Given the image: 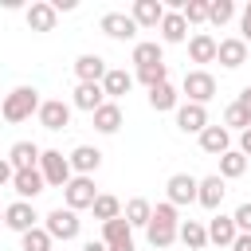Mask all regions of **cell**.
Masks as SVG:
<instances>
[{"label":"cell","mask_w":251,"mask_h":251,"mask_svg":"<svg viewBox=\"0 0 251 251\" xmlns=\"http://www.w3.org/2000/svg\"><path fill=\"white\" fill-rule=\"evenodd\" d=\"M0 220H4V208H0Z\"/></svg>","instance_id":"7dc6e473"},{"label":"cell","mask_w":251,"mask_h":251,"mask_svg":"<svg viewBox=\"0 0 251 251\" xmlns=\"http://www.w3.org/2000/svg\"><path fill=\"white\" fill-rule=\"evenodd\" d=\"M39 173H43V180H47L51 188H67V184L75 180L71 157H63L59 149H43V157H39Z\"/></svg>","instance_id":"3957f363"},{"label":"cell","mask_w":251,"mask_h":251,"mask_svg":"<svg viewBox=\"0 0 251 251\" xmlns=\"http://www.w3.org/2000/svg\"><path fill=\"white\" fill-rule=\"evenodd\" d=\"M180 90L188 94V102H196V106H208V102L216 98V78H212L204 67H196V71H188V75H184Z\"/></svg>","instance_id":"5b68a950"},{"label":"cell","mask_w":251,"mask_h":251,"mask_svg":"<svg viewBox=\"0 0 251 251\" xmlns=\"http://www.w3.org/2000/svg\"><path fill=\"white\" fill-rule=\"evenodd\" d=\"M216 59H220V67L235 71V67H243V63H247V43H243L239 35H231V39H220V47H216Z\"/></svg>","instance_id":"4fadbf2b"},{"label":"cell","mask_w":251,"mask_h":251,"mask_svg":"<svg viewBox=\"0 0 251 251\" xmlns=\"http://www.w3.org/2000/svg\"><path fill=\"white\" fill-rule=\"evenodd\" d=\"M161 39H165V43H184V39H188V24H184L180 12H165V20H161Z\"/></svg>","instance_id":"d4e9b609"},{"label":"cell","mask_w":251,"mask_h":251,"mask_svg":"<svg viewBox=\"0 0 251 251\" xmlns=\"http://www.w3.org/2000/svg\"><path fill=\"white\" fill-rule=\"evenodd\" d=\"M165 188H169V204H176V208H180V204H196L200 180H196V176H188V173H173Z\"/></svg>","instance_id":"52a82bcc"},{"label":"cell","mask_w":251,"mask_h":251,"mask_svg":"<svg viewBox=\"0 0 251 251\" xmlns=\"http://www.w3.org/2000/svg\"><path fill=\"white\" fill-rule=\"evenodd\" d=\"M239 39L243 43H251V4L243 8V16H239Z\"/></svg>","instance_id":"ab89813d"},{"label":"cell","mask_w":251,"mask_h":251,"mask_svg":"<svg viewBox=\"0 0 251 251\" xmlns=\"http://www.w3.org/2000/svg\"><path fill=\"white\" fill-rule=\"evenodd\" d=\"M129 86H133V75H129V71H106V78H102V90H106V102H114V98H122V94H129Z\"/></svg>","instance_id":"484cf974"},{"label":"cell","mask_w":251,"mask_h":251,"mask_svg":"<svg viewBox=\"0 0 251 251\" xmlns=\"http://www.w3.org/2000/svg\"><path fill=\"white\" fill-rule=\"evenodd\" d=\"M82 251H110V247H106L102 239H86V243H82Z\"/></svg>","instance_id":"f6af8a7d"},{"label":"cell","mask_w":251,"mask_h":251,"mask_svg":"<svg viewBox=\"0 0 251 251\" xmlns=\"http://www.w3.org/2000/svg\"><path fill=\"white\" fill-rule=\"evenodd\" d=\"M106 71H110V67H106L102 55H90V51H86V55L75 59V75H78V82H102Z\"/></svg>","instance_id":"2e32d148"},{"label":"cell","mask_w":251,"mask_h":251,"mask_svg":"<svg viewBox=\"0 0 251 251\" xmlns=\"http://www.w3.org/2000/svg\"><path fill=\"white\" fill-rule=\"evenodd\" d=\"M231 220H235V227H239L243 235H251V200H247V204H239Z\"/></svg>","instance_id":"f35d334b"},{"label":"cell","mask_w":251,"mask_h":251,"mask_svg":"<svg viewBox=\"0 0 251 251\" xmlns=\"http://www.w3.org/2000/svg\"><path fill=\"white\" fill-rule=\"evenodd\" d=\"M176 239H180V243H184L188 251H200V247L208 243V227H204L200 220H184V224H180V235H176Z\"/></svg>","instance_id":"83f0119b"},{"label":"cell","mask_w":251,"mask_h":251,"mask_svg":"<svg viewBox=\"0 0 251 251\" xmlns=\"http://www.w3.org/2000/svg\"><path fill=\"white\" fill-rule=\"evenodd\" d=\"M35 118H39L43 129H63V126H71V106H67L63 98H47Z\"/></svg>","instance_id":"9c48e42d"},{"label":"cell","mask_w":251,"mask_h":251,"mask_svg":"<svg viewBox=\"0 0 251 251\" xmlns=\"http://www.w3.org/2000/svg\"><path fill=\"white\" fill-rule=\"evenodd\" d=\"M216 47H220V43H216L208 31H196V35L188 39V59H192V63H216Z\"/></svg>","instance_id":"603a6c76"},{"label":"cell","mask_w":251,"mask_h":251,"mask_svg":"<svg viewBox=\"0 0 251 251\" xmlns=\"http://www.w3.org/2000/svg\"><path fill=\"white\" fill-rule=\"evenodd\" d=\"M12 188H16V196H20V200H35V196L47 188V180H43V173H39V169H20V173L12 176Z\"/></svg>","instance_id":"7c38bea8"},{"label":"cell","mask_w":251,"mask_h":251,"mask_svg":"<svg viewBox=\"0 0 251 251\" xmlns=\"http://www.w3.org/2000/svg\"><path fill=\"white\" fill-rule=\"evenodd\" d=\"M180 16H184V24H208V0H184Z\"/></svg>","instance_id":"d590c367"},{"label":"cell","mask_w":251,"mask_h":251,"mask_svg":"<svg viewBox=\"0 0 251 251\" xmlns=\"http://www.w3.org/2000/svg\"><path fill=\"white\" fill-rule=\"evenodd\" d=\"M98 27H102L110 39H133V35H137L133 16H126V12H106V16L98 20Z\"/></svg>","instance_id":"8fae6325"},{"label":"cell","mask_w":251,"mask_h":251,"mask_svg":"<svg viewBox=\"0 0 251 251\" xmlns=\"http://www.w3.org/2000/svg\"><path fill=\"white\" fill-rule=\"evenodd\" d=\"M75 106L86 110V114H94L98 106H106V90H102V82H78V86H75Z\"/></svg>","instance_id":"e0dca14e"},{"label":"cell","mask_w":251,"mask_h":251,"mask_svg":"<svg viewBox=\"0 0 251 251\" xmlns=\"http://www.w3.org/2000/svg\"><path fill=\"white\" fill-rule=\"evenodd\" d=\"M51 243H55V239H51L43 227H31L27 235H20V247H24V251H51Z\"/></svg>","instance_id":"836d02e7"},{"label":"cell","mask_w":251,"mask_h":251,"mask_svg":"<svg viewBox=\"0 0 251 251\" xmlns=\"http://www.w3.org/2000/svg\"><path fill=\"white\" fill-rule=\"evenodd\" d=\"M94 220H102V224H110V220H118L122 216V200L118 196H110V192H98V200H94Z\"/></svg>","instance_id":"4dcf8cb0"},{"label":"cell","mask_w":251,"mask_h":251,"mask_svg":"<svg viewBox=\"0 0 251 251\" xmlns=\"http://www.w3.org/2000/svg\"><path fill=\"white\" fill-rule=\"evenodd\" d=\"M224 192H227V184H224V176L216 173V176H204L200 180V192H196V204H204V208H220L224 204Z\"/></svg>","instance_id":"ac0fdd59"},{"label":"cell","mask_w":251,"mask_h":251,"mask_svg":"<svg viewBox=\"0 0 251 251\" xmlns=\"http://www.w3.org/2000/svg\"><path fill=\"white\" fill-rule=\"evenodd\" d=\"M235 235H239V227H235V220H231V216H212V220H208V239H212V243L231 247V243H235Z\"/></svg>","instance_id":"7402d4cb"},{"label":"cell","mask_w":251,"mask_h":251,"mask_svg":"<svg viewBox=\"0 0 251 251\" xmlns=\"http://www.w3.org/2000/svg\"><path fill=\"white\" fill-rule=\"evenodd\" d=\"M231 251H251V235H243V231H239V235H235V243H231Z\"/></svg>","instance_id":"7bdbcfd3"},{"label":"cell","mask_w":251,"mask_h":251,"mask_svg":"<svg viewBox=\"0 0 251 251\" xmlns=\"http://www.w3.org/2000/svg\"><path fill=\"white\" fill-rule=\"evenodd\" d=\"M149 106L161 114V110H176V90L169 86V82H161V86H153L149 90Z\"/></svg>","instance_id":"d6a6232c"},{"label":"cell","mask_w":251,"mask_h":251,"mask_svg":"<svg viewBox=\"0 0 251 251\" xmlns=\"http://www.w3.org/2000/svg\"><path fill=\"white\" fill-rule=\"evenodd\" d=\"M133 63H137V71H141V67H153V63H165L161 43H157V39H141V43H133Z\"/></svg>","instance_id":"f1b7e54d"},{"label":"cell","mask_w":251,"mask_h":251,"mask_svg":"<svg viewBox=\"0 0 251 251\" xmlns=\"http://www.w3.org/2000/svg\"><path fill=\"white\" fill-rule=\"evenodd\" d=\"M145 235H149V243L153 247H173L176 243V235H180V220H176V204H157L153 208V220H149V227H145Z\"/></svg>","instance_id":"6da1fadb"},{"label":"cell","mask_w":251,"mask_h":251,"mask_svg":"<svg viewBox=\"0 0 251 251\" xmlns=\"http://www.w3.org/2000/svg\"><path fill=\"white\" fill-rule=\"evenodd\" d=\"M126 239H133V227H129V220H126V216H118V220L102 224V243H106V247L126 243Z\"/></svg>","instance_id":"f546056e"},{"label":"cell","mask_w":251,"mask_h":251,"mask_svg":"<svg viewBox=\"0 0 251 251\" xmlns=\"http://www.w3.org/2000/svg\"><path fill=\"white\" fill-rule=\"evenodd\" d=\"M90 118H94V129H98V133H118V129H122V106H118V102L98 106Z\"/></svg>","instance_id":"cb8c5ba5"},{"label":"cell","mask_w":251,"mask_h":251,"mask_svg":"<svg viewBox=\"0 0 251 251\" xmlns=\"http://www.w3.org/2000/svg\"><path fill=\"white\" fill-rule=\"evenodd\" d=\"M231 16H235V4H231V0H212V4H208V24L224 27Z\"/></svg>","instance_id":"e575fe53"},{"label":"cell","mask_w":251,"mask_h":251,"mask_svg":"<svg viewBox=\"0 0 251 251\" xmlns=\"http://www.w3.org/2000/svg\"><path fill=\"white\" fill-rule=\"evenodd\" d=\"M243 173H247V157H243L239 149H227V153L220 157V176L231 180V176H243Z\"/></svg>","instance_id":"1f68e13d"},{"label":"cell","mask_w":251,"mask_h":251,"mask_svg":"<svg viewBox=\"0 0 251 251\" xmlns=\"http://www.w3.org/2000/svg\"><path fill=\"white\" fill-rule=\"evenodd\" d=\"M129 16H133L137 27H161V20H165V4H157V0H133Z\"/></svg>","instance_id":"9a60e30c"},{"label":"cell","mask_w":251,"mask_h":251,"mask_svg":"<svg viewBox=\"0 0 251 251\" xmlns=\"http://www.w3.org/2000/svg\"><path fill=\"white\" fill-rule=\"evenodd\" d=\"M235 106H239V110H243V114L251 118V86H243V90H239V98H235Z\"/></svg>","instance_id":"60d3db41"},{"label":"cell","mask_w":251,"mask_h":251,"mask_svg":"<svg viewBox=\"0 0 251 251\" xmlns=\"http://www.w3.org/2000/svg\"><path fill=\"white\" fill-rule=\"evenodd\" d=\"M176 129H180V133H204V129H208V110L196 106V102L176 106Z\"/></svg>","instance_id":"30bf717a"},{"label":"cell","mask_w":251,"mask_h":251,"mask_svg":"<svg viewBox=\"0 0 251 251\" xmlns=\"http://www.w3.org/2000/svg\"><path fill=\"white\" fill-rule=\"evenodd\" d=\"M39 157H43V149L35 145V141H16L12 149H8V165L20 173V169H39Z\"/></svg>","instance_id":"5bb4252c"},{"label":"cell","mask_w":251,"mask_h":251,"mask_svg":"<svg viewBox=\"0 0 251 251\" xmlns=\"http://www.w3.org/2000/svg\"><path fill=\"white\" fill-rule=\"evenodd\" d=\"M39 90L35 86H16L4 102H0V118L4 122H27L31 114H39Z\"/></svg>","instance_id":"7a4b0ae2"},{"label":"cell","mask_w":251,"mask_h":251,"mask_svg":"<svg viewBox=\"0 0 251 251\" xmlns=\"http://www.w3.org/2000/svg\"><path fill=\"white\" fill-rule=\"evenodd\" d=\"M122 216L129 220V227H149V220H153V204H149L145 196H133V200L126 204Z\"/></svg>","instance_id":"4316f807"},{"label":"cell","mask_w":251,"mask_h":251,"mask_svg":"<svg viewBox=\"0 0 251 251\" xmlns=\"http://www.w3.org/2000/svg\"><path fill=\"white\" fill-rule=\"evenodd\" d=\"M55 20H59V12H55L47 0H35V4L27 8V27H31V31H55Z\"/></svg>","instance_id":"d6986e66"},{"label":"cell","mask_w":251,"mask_h":251,"mask_svg":"<svg viewBox=\"0 0 251 251\" xmlns=\"http://www.w3.org/2000/svg\"><path fill=\"white\" fill-rule=\"evenodd\" d=\"M98 165H102V153H98L94 145H75V153H71V169H75L78 176L98 173Z\"/></svg>","instance_id":"44dd1931"},{"label":"cell","mask_w":251,"mask_h":251,"mask_svg":"<svg viewBox=\"0 0 251 251\" xmlns=\"http://www.w3.org/2000/svg\"><path fill=\"white\" fill-rule=\"evenodd\" d=\"M63 200H67V208H71V212L94 208V200H98V192H94V180H90V176H75V180L63 188Z\"/></svg>","instance_id":"8992f818"},{"label":"cell","mask_w":251,"mask_h":251,"mask_svg":"<svg viewBox=\"0 0 251 251\" xmlns=\"http://www.w3.org/2000/svg\"><path fill=\"white\" fill-rule=\"evenodd\" d=\"M239 153H243V157H251V129H243V133H239Z\"/></svg>","instance_id":"ee69618b"},{"label":"cell","mask_w":251,"mask_h":251,"mask_svg":"<svg viewBox=\"0 0 251 251\" xmlns=\"http://www.w3.org/2000/svg\"><path fill=\"white\" fill-rule=\"evenodd\" d=\"M224 129H227V133H231V129H239V133H243V129H251V118L231 102V106L224 110Z\"/></svg>","instance_id":"74e56055"},{"label":"cell","mask_w":251,"mask_h":251,"mask_svg":"<svg viewBox=\"0 0 251 251\" xmlns=\"http://www.w3.org/2000/svg\"><path fill=\"white\" fill-rule=\"evenodd\" d=\"M35 220H39V216H35V208H31L27 200H16V204L4 208V224H8L12 231H20V235H27L31 227H39Z\"/></svg>","instance_id":"ba28073f"},{"label":"cell","mask_w":251,"mask_h":251,"mask_svg":"<svg viewBox=\"0 0 251 251\" xmlns=\"http://www.w3.org/2000/svg\"><path fill=\"white\" fill-rule=\"evenodd\" d=\"M200 149L212 153V157H224V153L231 149V133H227L224 126H208V129L200 133Z\"/></svg>","instance_id":"ffe728a7"},{"label":"cell","mask_w":251,"mask_h":251,"mask_svg":"<svg viewBox=\"0 0 251 251\" xmlns=\"http://www.w3.org/2000/svg\"><path fill=\"white\" fill-rule=\"evenodd\" d=\"M110 251H133V239H126V243H114Z\"/></svg>","instance_id":"bcb514c9"},{"label":"cell","mask_w":251,"mask_h":251,"mask_svg":"<svg viewBox=\"0 0 251 251\" xmlns=\"http://www.w3.org/2000/svg\"><path fill=\"white\" fill-rule=\"evenodd\" d=\"M78 227H82V220H78V212H71V208H55V212H47L43 216V231L51 235V239H78Z\"/></svg>","instance_id":"277c9868"},{"label":"cell","mask_w":251,"mask_h":251,"mask_svg":"<svg viewBox=\"0 0 251 251\" xmlns=\"http://www.w3.org/2000/svg\"><path fill=\"white\" fill-rule=\"evenodd\" d=\"M12 176H16V169H12V165L0 157V184H12Z\"/></svg>","instance_id":"b9f144b4"},{"label":"cell","mask_w":251,"mask_h":251,"mask_svg":"<svg viewBox=\"0 0 251 251\" xmlns=\"http://www.w3.org/2000/svg\"><path fill=\"white\" fill-rule=\"evenodd\" d=\"M137 78H141V82H145V86L153 90V86H161V82H169V67H165V63H153V67H141V71H137Z\"/></svg>","instance_id":"8d00e7d4"}]
</instances>
